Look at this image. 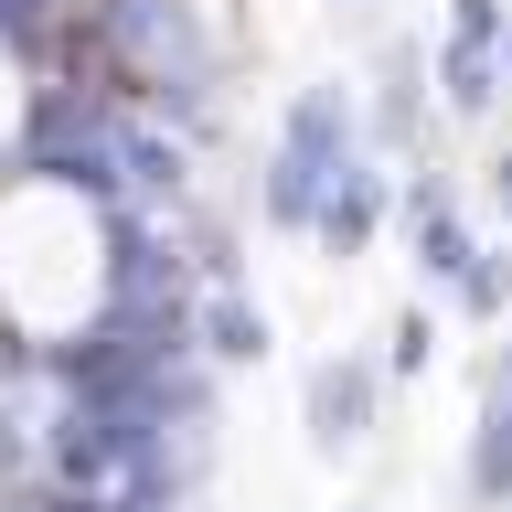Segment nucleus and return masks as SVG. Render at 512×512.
<instances>
[{
	"mask_svg": "<svg viewBox=\"0 0 512 512\" xmlns=\"http://www.w3.org/2000/svg\"><path fill=\"white\" fill-rule=\"evenodd\" d=\"M363 150V107H352L342 86H299L278 118V150H267V171H256V214L278 224V235H310L320 192L342 182V160Z\"/></svg>",
	"mask_w": 512,
	"mask_h": 512,
	"instance_id": "obj_1",
	"label": "nucleus"
},
{
	"mask_svg": "<svg viewBox=\"0 0 512 512\" xmlns=\"http://www.w3.org/2000/svg\"><path fill=\"white\" fill-rule=\"evenodd\" d=\"M299 427H310L320 459H352L384 427V363L374 352H320L310 384H299Z\"/></svg>",
	"mask_w": 512,
	"mask_h": 512,
	"instance_id": "obj_2",
	"label": "nucleus"
},
{
	"mask_svg": "<svg viewBox=\"0 0 512 512\" xmlns=\"http://www.w3.org/2000/svg\"><path fill=\"white\" fill-rule=\"evenodd\" d=\"M459 491H470V512H512V342L480 363V416H470V448H459Z\"/></svg>",
	"mask_w": 512,
	"mask_h": 512,
	"instance_id": "obj_3",
	"label": "nucleus"
},
{
	"mask_svg": "<svg viewBox=\"0 0 512 512\" xmlns=\"http://www.w3.org/2000/svg\"><path fill=\"white\" fill-rule=\"evenodd\" d=\"M427 107H438V86H427V43H384L374 54V150H416L427 139Z\"/></svg>",
	"mask_w": 512,
	"mask_h": 512,
	"instance_id": "obj_4",
	"label": "nucleus"
},
{
	"mask_svg": "<svg viewBox=\"0 0 512 512\" xmlns=\"http://www.w3.org/2000/svg\"><path fill=\"white\" fill-rule=\"evenodd\" d=\"M384 214H395V182H384V160H374V150H352V160H342V182L320 192L310 235H320L331 256H363V246H374V224H384Z\"/></svg>",
	"mask_w": 512,
	"mask_h": 512,
	"instance_id": "obj_5",
	"label": "nucleus"
},
{
	"mask_svg": "<svg viewBox=\"0 0 512 512\" xmlns=\"http://www.w3.org/2000/svg\"><path fill=\"white\" fill-rule=\"evenodd\" d=\"M192 352H214V363H267V310H256L246 288L192 299Z\"/></svg>",
	"mask_w": 512,
	"mask_h": 512,
	"instance_id": "obj_6",
	"label": "nucleus"
},
{
	"mask_svg": "<svg viewBox=\"0 0 512 512\" xmlns=\"http://www.w3.org/2000/svg\"><path fill=\"white\" fill-rule=\"evenodd\" d=\"M448 310L459 320H502L512 310V246H480L470 267H459V288H448Z\"/></svg>",
	"mask_w": 512,
	"mask_h": 512,
	"instance_id": "obj_7",
	"label": "nucleus"
},
{
	"mask_svg": "<svg viewBox=\"0 0 512 512\" xmlns=\"http://www.w3.org/2000/svg\"><path fill=\"white\" fill-rule=\"evenodd\" d=\"M427 363H438V310H406L395 342H384V384H416Z\"/></svg>",
	"mask_w": 512,
	"mask_h": 512,
	"instance_id": "obj_8",
	"label": "nucleus"
},
{
	"mask_svg": "<svg viewBox=\"0 0 512 512\" xmlns=\"http://www.w3.org/2000/svg\"><path fill=\"white\" fill-rule=\"evenodd\" d=\"M502 22H512V0H448V43H480V54H502Z\"/></svg>",
	"mask_w": 512,
	"mask_h": 512,
	"instance_id": "obj_9",
	"label": "nucleus"
},
{
	"mask_svg": "<svg viewBox=\"0 0 512 512\" xmlns=\"http://www.w3.org/2000/svg\"><path fill=\"white\" fill-rule=\"evenodd\" d=\"M480 203L502 214V235H512V150H491V171H480Z\"/></svg>",
	"mask_w": 512,
	"mask_h": 512,
	"instance_id": "obj_10",
	"label": "nucleus"
},
{
	"mask_svg": "<svg viewBox=\"0 0 512 512\" xmlns=\"http://www.w3.org/2000/svg\"><path fill=\"white\" fill-rule=\"evenodd\" d=\"M502 96H512V22H502Z\"/></svg>",
	"mask_w": 512,
	"mask_h": 512,
	"instance_id": "obj_11",
	"label": "nucleus"
},
{
	"mask_svg": "<svg viewBox=\"0 0 512 512\" xmlns=\"http://www.w3.org/2000/svg\"><path fill=\"white\" fill-rule=\"evenodd\" d=\"M352 512H384V502H352Z\"/></svg>",
	"mask_w": 512,
	"mask_h": 512,
	"instance_id": "obj_12",
	"label": "nucleus"
}]
</instances>
